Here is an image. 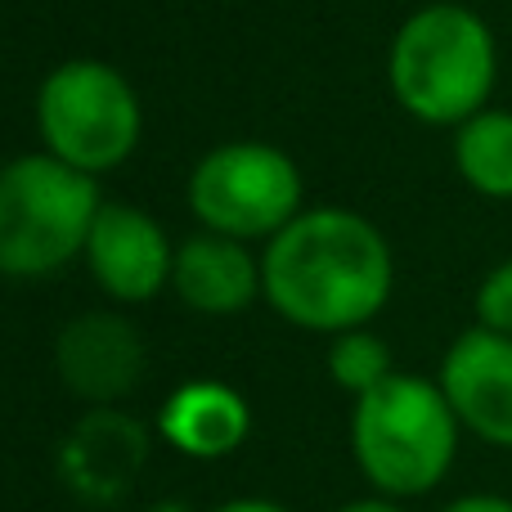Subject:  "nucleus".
Returning <instances> with one entry per match:
<instances>
[{
    "mask_svg": "<svg viewBox=\"0 0 512 512\" xmlns=\"http://www.w3.org/2000/svg\"><path fill=\"white\" fill-rule=\"evenodd\" d=\"M396 288V256L369 216L306 207L261 252V292L279 319L306 333H351L382 315Z\"/></svg>",
    "mask_w": 512,
    "mask_h": 512,
    "instance_id": "obj_1",
    "label": "nucleus"
},
{
    "mask_svg": "<svg viewBox=\"0 0 512 512\" xmlns=\"http://www.w3.org/2000/svg\"><path fill=\"white\" fill-rule=\"evenodd\" d=\"M387 86L423 126H463L490 108L499 86V41L468 5L432 0L396 27L387 50Z\"/></svg>",
    "mask_w": 512,
    "mask_h": 512,
    "instance_id": "obj_2",
    "label": "nucleus"
},
{
    "mask_svg": "<svg viewBox=\"0 0 512 512\" xmlns=\"http://www.w3.org/2000/svg\"><path fill=\"white\" fill-rule=\"evenodd\" d=\"M459 418L441 382L391 373L351 409V454L382 499H414L445 481L459 454Z\"/></svg>",
    "mask_w": 512,
    "mask_h": 512,
    "instance_id": "obj_3",
    "label": "nucleus"
},
{
    "mask_svg": "<svg viewBox=\"0 0 512 512\" xmlns=\"http://www.w3.org/2000/svg\"><path fill=\"white\" fill-rule=\"evenodd\" d=\"M104 194L99 180L54 153H18L0 167V274L45 279L86 256Z\"/></svg>",
    "mask_w": 512,
    "mask_h": 512,
    "instance_id": "obj_4",
    "label": "nucleus"
},
{
    "mask_svg": "<svg viewBox=\"0 0 512 512\" xmlns=\"http://www.w3.org/2000/svg\"><path fill=\"white\" fill-rule=\"evenodd\" d=\"M36 131L45 153L86 176H104L140 149L144 108L122 68L104 59H63L36 90Z\"/></svg>",
    "mask_w": 512,
    "mask_h": 512,
    "instance_id": "obj_5",
    "label": "nucleus"
},
{
    "mask_svg": "<svg viewBox=\"0 0 512 512\" xmlns=\"http://www.w3.org/2000/svg\"><path fill=\"white\" fill-rule=\"evenodd\" d=\"M185 198L203 230L239 243H270L283 225L306 212L301 207L306 185L297 162L265 140H225L207 149L189 171Z\"/></svg>",
    "mask_w": 512,
    "mask_h": 512,
    "instance_id": "obj_6",
    "label": "nucleus"
},
{
    "mask_svg": "<svg viewBox=\"0 0 512 512\" xmlns=\"http://www.w3.org/2000/svg\"><path fill=\"white\" fill-rule=\"evenodd\" d=\"M86 265L113 301L140 306V301L158 297L162 288H171L176 248L158 225V216H149L135 203H108L104 198L86 239Z\"/></svg>",
    "mask_w": 512,
    "mask_h": 512,
    "instance_id": "obj_7",
    "label": "nucleus"
},
{
    "mask_svg": "<svg viewBox=\"0 0 512 512\" xmlns=\"http://www.w3.org/2000/svg\"><path fill=\"white\" fill-rule=\"evenodd\" d=\"M436 382L463 432L512 450V337L472 324L450 342Z\"/></svg>",
    "mask_w": 512,
    "mask_h": 512,
    "instance_id": "obj_8",
    "label": "nucleus"
},
{
    "mask_svg": "<svg viewBox=\"0 0 512 512\" xmlns=\"http://www.w3.org/2000/svg\"><path fill=\"white\" fill-rule=\"evenodd\" d=\"M54 364L72 396L90 405H113L131 396L135 382L144 378V337L131 319L113 310H90L63 324L54 342Z\"/></svg>",
    "mask_w": 512,
    "mask_h": 512,
    "instance_id": "obj_9",
    "label": "nucleus"
},
{
    "mask_svg": "<svg viewBox=\"0 0 512 512\" xmlns=\"http://www.w3.org/2000/svg\"><path fill=\"white\" fill-rule=\"evenodd\" d=\"M149 459V436L135 418H126L122 409H90L72 436L63 441L59 468L68 477V486L81 499H95V504H113L122 499V490L131 486V477L144 468Z\"/></svg>",
    "mask_w": 512,
    "mask_h": 512,
    "instance_id": "obj_10",
    "label": "nucleus"
},
{
    "mask_svg": "<svg viewBox=\"0 0 512 512\" xmlns=\"http://www.w3.org/2000/svg\"><path fill=\"white\" fill-rule=\"evenodd\" d=\"M171 288L198 315H239L261 292V256L248 252V243L225 239V234H194L176 248Z\"/></svg>",
    "mask_w": 512,
    "mask_h": 512,
    "instance_id": "obj_11",
    "label": "nucleus"
},
{
    "mask_svg": "<svg viewBox=\"0 0 512 512\" xmlns=\"http://www.w3.org/2000/svg\"><path fill=\"white\" fill-rule=\"evenodd\" d=\"M158 432L185 459H230L252 432V409L230 382L194 378L171 391L158 409Z\"/></svg>",
    "mask_w": 512,
    "mask_h": 512,
    "instance_id": "obj_12",
    "label": "nucleus"
},
{
    "mask_svg": "<svg viewBox=\"0 0 512 512\" xmlns=\"http://www.w3.org/2000/svg\"><path fill=\"white\" fill-rule=\"evenodd\" d=\"M454 171L472 194L512 203V108H481L454 126Z\"/></svg>",
    "mask_w": 512,
    "mask_h": 512,
    "instance_id": "obj_13",
    "label": "nucleus"
},
{
    "mask_svg": "<svg viewBox=\"0 0 512 512\" xmlns=\"http://www.w3.org/2000/svg\"><path fill=\"white\" fill-rule=\"evenodd\" d=\"M396 373L391 364V346L382 342L373 328H351V333H337L328 346V378L342 391H351L355 400L364 391H373L378 382H387Z\"/></svg>",
    "mask_w": 512,
    "mask_h": 512,
    "instance_id": "obj_14",
    "label": "nucleus"
},
{
    "mask_svg": "<svg viewBox=\"0 0 512 512\" xmlns=\"http://www.w3.org/2000/svg\"><path fill=\"white\" fill-rule=\"evenodd\" d=\"M477 324L490 328V333H504L512 337V256L499 261L486 279L477 283Z\"/></svg>",
    "mask_w": 512,
    "mask_h": 512,
    "instance_id": "obj_15",
    "label": "nucleus"
},
{
    "mask_svg": "<svg viewBox=\"0 0 512 512\" xmlns=\"http://www.w3.org/2000/svg\"><path fill=\"white\" fill-rule=\"evenodd\" d=\"M441 512H512V499H504V495H459Z\"/></svg>",
    "mask_w": 512,
    "mask_h": 512,
    "instance_id": "obj_16",
    "label": "nucleus"
},
{
    "mask_svg": "<svg viewBox=\"0 0 512 512\" xmlns=\"http://www.w3.org/2000/svg\"><path fill=\"white\" fill-rule=\"evenodd\" d=\"M212 512H288V508L274 504V499H230V504H221Z\"/></svg>",
    "mask_w": 512,
    "mask_h": 512,
    "instance_id": "obj_17",
    "label": "nucleus"
},
{
    "mask_svg": "<svg viewBox=\"0 0 512 512\" xmlns=\"http://www.w3.org/2000/svg\"><path fill=\"white\" fill-rule=\"evenodd\" d=\"M337 512H405V508H400L396 504V499H355V504H342V508H337Z\"/></svg>",
    "mask_w": 512,
    "mask_h": 512,
    "instance_id": "obj_18",
    "label": "nucleus"
},
{
    "mask_svg": "<svg viewBox=\"0 0 512 512\" xmlns=\"http://www.w3.org/2000/svg\"><path fill=\"white\" fill-rule=\"evenodd\" d=\"M153 512H189V508H185V504H158Z\"/></svg>",
    "mask_w": 512,
    "mask_h": 512,
    "instance_id": "obj_19",
    "label": "nucleus"
}]
</instances>
